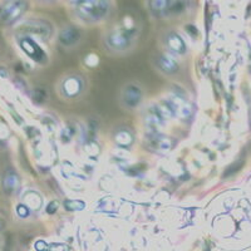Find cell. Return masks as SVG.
<instances>
[{
    "instance_id": "6da1fadb",
    "label": "cell",
    "mask_w": 251,
    "mask_h": 251,
    "mask_svg": "<svg viewBox=\"0 0 251 251\" xmlns=\"http://www.w3.org/2000/svg\"><path fill=\"white\" fill-rule=\"evenodd\" d=\"M77 12L80 18L89 22L102 19L109 10L108 0H77Z\"/></svg>"
},
{
    "instance_id": "7a4b0ae2",
    "label": "cell",
    "mask_w": 251,
    "mask_h": 251,
    "mask_svg": "<svg viewBox=\"0 0 251 251\" xmlns=\"http://www.w3.org/2000/svg\"><path fill=\"white\" fill-rule=\"evenodd\" d=\"M26 9V3L24 0H8L0 8V18L4 23L12 24L15 20L19 19Z\"/></svg>"
},
{
    "instance_id": "3957f363",
    "label": "cell",
    "mask_w": 251,
    "mask_h": 251,
    "mask_svg": "<svg viewBox=\"0 0 251 251\" xmlns=\"http://www.w3.org/2000/svg\"><path fill=\"white\" fill-rule=\"evenodd\" d=\"M107 42H108V46L114 50H126L132 44V34L127 30H117L109 34Z\"/></svg>"
},
{
    "instance_id": "277c9868",
    "label": "cell",
    "mask_w": 251,
    "mask_h": 251,
    "mask_svg": "<svg viewBox=\"0 0 251 251\" xmlns=\"http://www.w3.org/2000/svg\"><path fill=\"white\" fill-rule=\"evenodd\" d=\"M142 89L137 84H128L122 92V103L127 108H136L142 100Z\"/></svg>"
},
{
    "instance_id": "5b68a950",
    "label": "cell",
    "mask_w": 251,
    "mask_h": 251,
    "mask_svg": "<svg viewBox=\"0 0 251 251\" xmlns=\"http://www.w3.org/2000/svg\"><path fill=\"white\" fill-rule=\"evenodd\" d=\"M20 47L23 48V50L25 51L29 57L33 58L37 62H43L46 59V53L38 47V44L31 38H23V39L20 40Z\"/></svg>"
},
{
    "instance_id": "8992f818",
    "label": "cell",
    "mask_w": 251,
    "mask_h": 251,
    "mask_svg": "<svg viewBox=\"0 0 251 251\" xmlns=\"http://www.w3.org/2000/svg\"><path fill=\"white\" fill-rule=\"evenodd\" d=\"M83 88V82L78 77H69L63 83L62 89L63 93L66 94L67 97H75L80 93Z\"/></svg>"
},
{
    "instance_id": "52a82bcc",
    "label": "cell",
    "mask_w": 251,
    "mask_h": 251,
    "mask_svg": "<svg viewBox=\"0 0 251 251\" xmlns=\"http://www.w3.org/2000/svg\"><path fill=\"white\" fill-rule=\"evenodd\" d=\"M19 177L14 171L5 172L3 177V190L6 195H13L19 190Z\"/></svg>"
},
{
    "instance_id": "ba28073f",
    "label": "cell",
    "mask_w": 251,
    "mask_h": 251,
    "mask_svg": "<svg viewBox=\"0 0 251 251\" xmlns=\"http://www.w3.org/2000/svg\"><path fill=\"white\" fill-rule=\"evenodd\" d=\"M25 30L30 31L33 34H38L40 37L48 38L51 34V28L48 23H44V22H39V20H33V22H28L25 24Z\"/></svg>"
},
{
    "instance_id": "9c48e42d",
    "label": "cell",
    "mask_w": 251,
    "mask_h": 251,
    "mask_svg": "<svg viewBox=\"0 0 251 251\" xmlns=\"http://www.w3.org/2000/svg\"><path fill=\"white\" fill-rule=\"evenodd\" d=\"M166 44L169 47L170 50L175 54H185L186 53V46H185V42L182 40V38L180 35L175 34H170L166 39Z\"/></svg>"
},
{
    "instance_id": "30bf717a",
    "label": "cell",
    "mask_w": 251,
    "mask_h": 251,
    "mask_svg": "<svg viewBox=\"0 0 251 251\" xmlns=\"http://www.w3.org/2000/svg\"><path fill=\"white\" fill-rule=\"evenodd\" d=\"M157 67L165 73V75H175L178 71V66L175 62L174 58L169 57V55H160V58L157 59Z\"/></svg>"
},
{
    "instance_id": "8fae6325",
    "label": "cell",
    "mask_w": 251,
    "mask_h": 251,
    "mask_svg": "<svg viewBox=\"0 0 251 251\" xmlns=\"http://www.w3.org/2000/svg\"><path fill=\"white\" fill-rule=\"evenodd\" d=\"M79 40V31L75 28H66L60 31L59 42L66 47H71Z\"/></svg>"
},
{
    "instance_id": "7c38bea8",
    "label": "cell",
    "mask_w": 251,
    "mask_h": 251,
    "mask_svg": "<svg viewBox=\"0 0 251 251\" xmlns=\"http://www.w3.org/2000/svg\"><path fill=\"white\" fill-rule=\"evenodd\" d=\"M171 0H150V8L154 15L162 17L170 12Z\"/></svg>"
},
{
    "instance_id": "4fadbf2b",
    "label": "cell",
    "mask_w": 251,
    "mask_h": 251,
    "mask_svg": "<svg viewBox=\"0 0 251 251\" xmlns=\"http://www.w3.org/2000/svg\"><path fill=\"white\" fill-rule=\"evenodd\" d=\"M132 141H133V137H132V134L127 131H120L116 134V142L120 143L121 146L131 145Z\"/></svg>"
},
{
    "instance_id": "5bb4252c",
    "label": "cell",
    "mask_w": 251,
    "mask_h": 251,
    "mask_svg": "<svg viewBox=\"0 0 251 251\" xmlns=\"http://www.w3.org/2000/svg\"><path fill=\"white\" fill-rule=\"evenodd\" d=\"M153 145L158 150H169L170 149V140L166 137H157L153 141Z\"/></svg>"
},
{
    "instance_id": "9a60e30c",
    "label": "cell",
    "mask_w": 251,
    "mask_h": 251,
    "mask_svg": "<svg viewBox=\"0 0 251 251\" xmlns=\"http://www.w3.org/2000/svg\"><path fill=\"white\" fill-rule=\"evenodd\" d=\"M66 208L68 210H82L84 207V202L83 201H66Z\"/></svg>"
},
{
    "instance_id": "2e32d148",
    "label": "cell",
    "mask_w": 251,
    "mask_h": 251,
    "mask_svg": "<svg viewBox=\"0 0 251 251\" xmlns=\"http://www.w3.org/2000/svg\"><path fill=\"white\" fill-rule=\"evenodd\" d=\"M17 211H18V214H19L20 217H26V216H28V214H29L28 208H26V206H24V205L18 206Z\"/></svg>"
},
{
    "instance_id": "e0dca14e",
    "label": "cell",
    "mask_w": 251,
    "mask_h": 251,
    "mask_svg": "<svg viewBox=\"0 0 251 251\" xmlns=\"http://www.w3.org/2000/svg\"><path fill=\"white\" fill-rule=\"evenodd\" d=\"M58 208V203L57 202H50L49 206L47 207V212L48 214H54V211Z\"/></svg>"
},
{
    "instance_id": "ac0fdd59",
    "label": "cell",
    "mask_w": 251,
    "mask_h": 251,
    "mask_svg": "<svg viewBox=\"0 0 251 251\" xmlns=\"http://www.w3.org/2000/svg\"><path fill=\"white\" fill-rule=\"evenodd\" d=\"M42 245H43V241H39V243H37V245H35V248H37L38 251H44V250H47V248H42Z\"/></svg>"
}]
</instances>
